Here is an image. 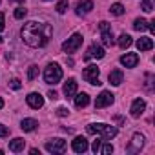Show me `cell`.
Listing matches in <instances>:
<instances>
[{
    "mask_svg": "<svg viewBox=\"0 0 155 155\" xmlns=\"http://www.w3.org/2000/svg\"><path fill=\"white\" fill-rule=\"evenodd\" d=\"M120 64L126 66V68H135L139 64V55L137 53H126L120 57Z\"/></svg>",
    "mask_w": 155,
    "mask_h": 155,
    "instance_id": "obj_12",
    "label": "cell"
},
{
    "mask_svg": "<svg viewBox=\"0 0 155 155\" xmlns=\"http://www.w3.org/2000/svg\"><path fill=\"white\" fill-rule=\"evenodd\" d=\"M4 28H6V15L0 13V31H4Z\"/></svg>",
    "mask_w": 155,
    "mask_h": 155,
    "instance_id": "obj_32",
    "label": "cell"
},
{
    "mask_svg": "<svg viewBox=\"0 0 155 155\" xmlns=\"http://www.w3.org/2000/svg\"><path fill=\"white\" fill-rule=\"evenodd\" d=\"M9 2H22V0H9Z\"/></svg>",
    "mask_w": 155,
    "mask_h": 155,
    "instance_id": "obj_38",
    "label": "cell"
},
{
    "mask_svg": "<svg viewBox=\"0 0 155 155\" xmlns=\"http://www.w3.org/2000/svg\"><path fill=\"white\" fill-rule=\"evenodd\" d=\"M142 146H144V135H142V133H135V135L131 137V142H130V146H128V151H130V153H137V151L142 150Z\"/></svg>",
    "mask_w": 155,
    "mask_h": 155,
    "instance_id": "obj_8",
    "label": "cell"
},
{
    "mask_svg": "<svg viewBox=\"0 0 155 155\" xmlns=\"http://www.w3.org/2000/svg\"><path fill=\"white\" fill-rule=\"evenodd\" d=\"M37 75H38V68L37 66H29V69H28V81H35Z\"/></svg>",
    "mask_w": 155,
    "mask_h": 155,
    "instance_id": "obj_25",
    "label": "cell"
},
{
    "mask_svg": "<svg viewBox=\"0 0 155 155\" xmlns=\"http://www.w3.org/2000/svg\"><path fill=\"white\" fill-rule=\"evenodd\" d=\"M82 35L81 33H75V35H71L64 44H62V49L66 51V53H73V51H77L81 46H82Z\"/></svg>",
    "mask_w": 155,
    "mask_h": 155,
    "instance_id": "obj_4",
    "label": "cell"
},
{
    "mask_svg": "<svg viewBox=\"0 0 155 155\" xmlns=\"http://www.w3.org/2000/svg\"><path fill=\"white\" fill-rule=\"evenodd\" d=\"M2 42H4V40H2V37H0V44H2Z\"/></svg>",
    "mask_w": 155,
    "mask_h": 155,
    "instance_id": "obj_39",
    "label": "cell"
},
{
    "mask_svg": "<svg viewBox=\"0 0 155 155\" xmlns=\"http://www.w3.org/2000/svg\"><path fill=\"white\" fill-rule=\"evenodd\" d=\"M119 46H120L122 49H128V48L131 46V37L126 35V33H122V35L119 37Z\"/></svg>",
    "mask_w": 155,
    "mask_h": 155,
    "instance_id": "obj_22",
    "label": "cell"
},
{
    "mask_svg": "<svg viewBox=\"0 0 155 155\" xmlns=\"http://www.w3.org/2000/svg\"><path fill=\"white\" fill-rule=\"evenodd\" d=\"M8 135H9V130L4 124H0V137H8Z\"/></svg>",
    "mask_w": 155,
    "mask_h": 155,
    "instance_id": "obj_31",
    "label": "cell"
},
{
    "mask_svg": "<svg viewBox=\"0 0 155 155\" xmlns=\"http://www.w3.org/2000/svg\"><path fill=\"white\" fill-rule=\"evenodd\" d=\"M26 101H28V104H29L33 110H38V108L44 106V99L40 97V93H29V95L26 97Z\"/></svg>",
    "mask_w": 155,
    "mask_h": 155,
    "instance_id": "obj_15",
    "label": "cell"
},
{
    "mask_svg": "<svg viewBox=\"0 0 155 155\" xmlns=\"http://www.w3.org/2000/svg\"><path fill=\"white\" fill-rule=\"evenodd\" d=\"M148 29H150L151 33H155V20H151V22L148 24Z\"/></svg>",
    "mask_w": 155,
    "mask_h": 155,
    "instance_id": "obj_36",
    "label": "cell"
},
{
    "mask_svg": "<svg viewBox=\"0 0 155 155\" xmlns=\"http://www.w3.org/2000/svg\"><path fill=\"white\" fill-rule=\"evenodd\" d=\"M64 95H66V99H71L77 95V81L75 79H68V82L64 84Z\"/></svg>",
    "mask_w": 155,
    "mask_h": 155,
    "instance_id": "obj_16",
    "label": "cell"
},
{
    "mask_svg": "<svg viewBox=\"0 0 155 155\" xmlns=\"http://www.w3.org/2000/svg\"><path fill=\"white\" fill-rule=\"evenodd\" d=\"M110 13L115 15V17H120V15H124V6L122 4H113L110 8Z\"/></svg>",
    "mask_w": 155,
    "mask_h": 155,
    "instance_id": "obj_24",
    "label": "cell"
},
{
    "mask_svg": "<svg viewBox=\"0 0 155 155\" xmlns=\"http://www.w3.org/2000/svg\"><path fill=\"white\" fill-rule=\"evenodd\" d=\"M88 104H90V97H88V93H79V95L75 97V106L79 108V110H81V108H86Z\"/></svg>",
    "mask_w": 155,
    "mask_h": 155,
    "instance_id": "obj_19",
    "label": "cell"
},
{
    "mask_svg": "<svg viewBox=\"0 0 155 155\" xmlns=\"http://www.w3.org/2000/svg\"><path fill=\"white\" fill-rule=\"evenodd\" d=\"M137 48H139L140 51H150V49L153 48V40H151L150 37H140V38L137 40Z\"/></svg>",
    "mask_w": 155,
    "mask_h": 155,
    "instance_id": "obj_18",
    "label": "cell"
},
{
    "mask_svg": "<svg viewBox=\"0 0 155 155\" xmlns=\"http://www.w3.org/2000/svg\"><path fill=\"white\" fill-rule=\"evenodd\" d=\"M57 113H58L60 117H66V115H68V110H66V108H58V110H57Z\"/></svg>",
    "mask_w": 155,
    "mask_h": 155,
    "instance_id": "obj_35",
    "label": "cell"
},
{
    "mask_svg": "<svg viewBox=\"0 0 155 155\" xmlns=\"http://www.w3.org/2000/svg\"><path fill=\"white\" fill-rule=\"evenodd\" d=\"M82 77H84V81H86V82H90V84H95V86H99V84H101V81H99V77H101V69H99L97 66H88V68L82 71Z\"/></svg>",
    "mask_w": 155,
    "mask_h": 155,
    "instance_id": "obj_5",
    "label": "cell"
},
{
    "mask_svg": "<svg viewBox=\"0 0 155 155\" xmlns=\"http://www.w3.org/2000/svg\"><path fill=\"white\" fill-rule=\"evenodd\" d=\"M46 2H48V0H46Z\"/></svg>",
    "mask_w": 155,
    "mask_h": 155,
    "instance_id": "obj_41",
    "label": "cell"
},
{
    "mask_svg": "<svg viewBox=\"0 0 155 155\" xmlns=\"http://www.w3.org/2000/svg\"><path fill=\"white\" fill-rule=\"evenodd\" d=\"M0 2H2V0H0Z\"/></svg>",
    "mask_w": 155,
    "mask_h": 155,
    "instance_id": "obj_40",
    "label": "cell"
},
{
    "mask_svg": "<svg viewBox=\"0 0 155 155\" xmlns=\"http://www.w3.org/2000/svg\"><path fill=\"white\" fill-rule=\"evenodd\" d=\"M46 150L49 153H64L66 150V140L64 139H51L46 142Z\"/></svg>",
    "mask_w": 155,
    "mask_h": 155,
    "instance_id": "obj_7",
    "label": "cell"
},
{
    "mask_svg": "<svg viewBox=\"0 0 155 155\" xmlns=\"http://www.w3.org/2000/svg\"><path fill=\"white\" fill-rule=\"evenodd\" d=\"M115 95L113 93H110V91H102L99 97H97V101H95V108H106V106H110V104H113V99Z\"/></svg>",
    "mask_w": 155,
    "mask_h": 155,
    "instance_id": "obj_9",
    "label": "cell"
},
{
    "mask_svg": "<svg viewBox=\"0 0 155 155\" xmlns=\"http://www.w3.org/2000/svg\"><path fill=\"white\" fill-rule=\"evenodd\" d=\"M144 110H146V102L142 101V99H135L133 101V104H131V117H135V119H139L142 113H144Z\"/></svg>",
    "mask_w": 155,
    "mask_h": 155,
    "instance_id": "obj_10",
    "label": "cell"
},
{
    "mask_svg": "<svg viewBox=\"0 0 155 155\" xmlns=\"http://www.w3.org/2000/svg\"><path fill=\"white\" fill-rule=\"evenodd\" d=\"M133 29H137V31H146V29H148V22H146L144 18H135Z\"/></svg>",
    "mask_w": 155,
    "mask_h": 155,
    "instance_id": "obj_23",
    "label": "cell"
},
{
    "mask_svg": "<svg viewBox=\"0 0 155 155\" xmlns=\"http://www.w3.org/2000/svg\"><path fill=\"white\" fill-rule=\"evenodd\" d=\"M101 146H102V140H101V139H99V140H95V142H93V146H91L93 153H99V151H101Z\"/></svg>",
    "mask_w": 155,
    "mask_h": 155,
    "instance_id": "obj_29",
    "label": "cell"
},
{
    "mask_svg": "<svg viewBox=\"0 0 155 155\" xmlns=\"http://www.w3.org/2000/svg\"><path fill=\"white\" fill-rule=\"evenodd\" d=\"M48 97H49L51 101H57V99H58V95H57V91H48Z\"/></svg>",
    "mask_w": 155,
    "mask_h": 155,
    "instance_id": "obj_34",
    "label": "cell"
},
{
    "mask_svg": "<svg viewBox=\"0 0 155 155\" xmlns=\"http://www.w3.org/2000/svg\"><path fill=\"white\" fill-rule=\"evenodd\" d=\"M71 148L75 153H84L88 151V140L84 137H75V140L71 142Z\"/></svg>",
    "mask_w": 155,
    "mask_h": 155,
    "instance_id": "obj_11",
    "label": "cell"
},
{
    "mask_svg": "<svg viewBox=\"0 0 155 155\" xmlns=\"http://www.w3.org/2000/svg\"><path fill=\"white\" fill-rule=\"evenodd\" d=\"M122 79H124V75H122L120 69H113V71L110 73V77H108L110 84H113V86H120V84H122Z\"/></svg>",
    "mask_w": 155,
    "mask_h": 155,
    "instance_id": "obj_17",
    "label": "cell"
},
{
    "mask_svg": "<svg viewBox=\"0 0 155 155\" xmlns=\"http://www.w3.org/2000/svg\"><path fill=\"white\" fill-rule=\"evenodd\" d=\"M102 57H104V49H102L101 46L93 44V46H90L88 53L84 55V60H90V58H102Z\"/></svg>",
    "mask_w": 155,
    "mask_h": 155,
    "instance_id": "obj_14",
    "label": "cell"
},
{
    "mask_svg": "<svg viewBox=\"0 0 155 155\" xmlns=\"http://www.w3.org/2000/svg\"><path fill=\"white\" fill-rule=\"evenodd\" d=\"M86 130H88V133H91V135L99 133V135H102L104 139H113V137H117V133H119L115 126L102 124V122H99V124H90Z\"/></svg>",
    "mask_w": 155,
    "mask_h": 155,
    "instance_id": "obj_2",
    "label": "cell"
},
{
    "mask_svg": "<svg viewBox=\"0 0 155 155\" xmlns=\"http://www.w3.org/2000/svg\"><path fill=\"white\" fill-rule=\"evenodd\" d=\"M37 126H38V122H37L35 119H24V120L20 122V128H22L24 131H33V130H37Z\"/></svg>",
    "mask_w": 155,
    "mask_h": 155,
    "instance_id": "obj_20",
    "label": "cell"
},
{
    "mask_svg": "<svg viewBox=\"0 0 155 155\" xmlns=\"http://www.w3.org/2000/svg\"><path fill=\"white\" fill-rule=\"evenodd\" d=\"M51 33H53V29H51L49 24H40V22H35V20L24 24V28L20 31L22 40L31 48H44L49 42Z\"/></svg>",
    "mask_w": 155,
    "mask_h": 155,
    "instance_id": "obj_1",
    "label": "cell"
},
{
    "mask_svg": "<svg viewBox=\"0 0 155 155\" xmlns=\"http://www.w3.org/2000/svg\"><path fill=\"white\" fill-rule=\"evenodd\" d=\"M9 86H11L13 90H20V88H22V84H20V81H18V79H13V81L9 82Z\"/></svg>",
    "mask_w": 155,
    "mask_h": 155,
    "instance_id": "obj_30",
    "label": "cell"
},
{
    "mask_svg": "<svg viewBox=\"0 0 155 155\" xmlns=\"http://www.w3.org/2000/svg\"><path fill=\"white\" fill-rule=\"evenodd\" d=\"M142 9H144L146 13H150V11H151V4H150V0H144V2H142Z\"/></svg>",
    "mask_w": 155,
    "mask_h": 155,
    "instance_id": "obj_33",
    "label": "cell"
},
{
    "mask_svg": "<svg viewBox=\"0 0 155 155\" xmlns=\"http://www.w3.org/2000/svg\"><path fill=\"white\" fill-rule=\"evenodd\" d=\"M24 144H26V140L20 139V137H17V139L9 140V150L11 151H22L24 150Z\"/></svg>",
    "mask_w": 155,
    "mask_h": 155,
    "instance_id": "obj_21",
    "label": "cell"
},
{
    "mask_svg": "<svg viewBox=\"0 0 155 155\" xmlns=\"http://www.w3.org/2000/svg\"><path fill=\"white\" fill-rule=\"evenodd\" d=\"M57 11L62 15L68 11V0H58V4H57Z\"/></svg>",
    "mask_w": 155,
    "mask_h": 155,
    "instance_id": "obj_26",
    "label": "cell"
},
{
    "mask_svg": "<svg viewBox=\"0 0 155 155\" xmlns=\"http://www.w3.org/2000/svg\"><path fill=\"white\" fill-rule=\"evenodd\" d=\"M91 9H93V2H91V0H82V2H79V4H77V9H75V13L79 15V17H84V15H88Z\"/></svg>",
    "mask_w": 155,
    "mask_h": 155,
    "instance_id": "obj_13",
    "label": "cell"
},
{
    "mask_svg": "<svg viewBox=\"0 0 155 155\" xmlns=\"http://www.w3.org/2000/svg\"><path fill=\"white\" fill-rule=\"evenodd\" d=\"M101 150H102V153H104V155L113 153V146H111V144H104V146H101Z\"/></svg>",
    "mask_w": 155,
    "mask_h": 155,
    "instance_id": "obj_28",
    "label": "cell"
},
{
    "mask_svg": "<svg viewBox=\"0 0 155 155\" xmlns=\"http://www.w3.org/2000/svg\"><path fill=\"white\" fill-rule=\"evenodd\" d=\"M4 108V101H2V97H0V110Z\"/></svg>",
    "mask_w": 155,
    "mask_h": 155,
    "instance_id": "obj_37",
    "label": "cell"
},
{
    "mask_svg": "<svg viewBox=\"0 0 155 155\" xmlns=\"http://www.w3.org/2000/svg\"><path fill=\"white\" fill-rule=\"evenodd\" d=\"M26 15H28V11H26L24 8H17V9H15V18L20 20V18H24Z\"/></svg>",
    "mask_w": 155,
    "mask_h": 155,
    "instance_id": "obj_27",
    "label": "cell"
},
{
    "mask_svg": "<svg viewBox=\"0 0 155 155\" xmlns=\"http://www.w3.org/2000/svg\"><path fill=\"white\" fill-rule=\"evenodd\" d=\"M99 29H101L102 44H104V46H108V48H111V46H113V33H111V26H110L106 20H102V22L99 24Z\"/></svg>",
    "mask_w": 155,
    "mask_h": 155,
    "instance_id": "obj_6",
    "label": "cell"
},
{
    "mask_svg": "<svg viewBox=\"0 0 155 155\" xmlns=\"http://www.w3.org/2000/svg\"><path fill=\"white\" fill-rule=\"evenodd\" d=\"M60 79H62V68L58 64H49L44 69V81L48 84H57L60 82Z\"/></svg>",
    "mask_w": 155,
    "mask_h": 155,
    "instance_id": "obj_3",
    "label": "cell"
}]
</instances>
